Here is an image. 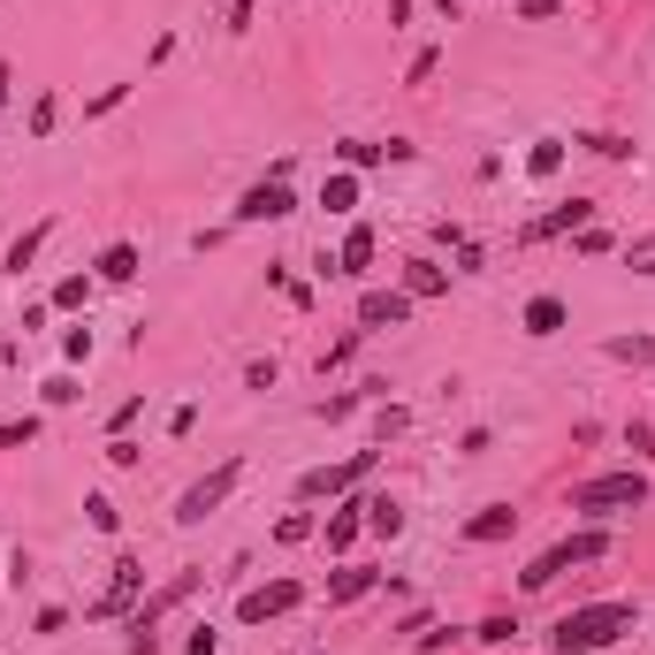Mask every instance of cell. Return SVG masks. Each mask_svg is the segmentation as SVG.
Instances as JSON below:
<instances>
[{
  "instance_id": "1",
  "label": "cell",
  "mask_w": 655,
  "mask_h": 655,
  "mask_svg": "<svg viewBox=\"0 0 655 655\" xmlns=\"http://www.w3.org/2000/svg\"><path fill=\"white\" fill-rule=\"evenodd\" d=\"M625 625H633V602H587V610H564L549 641H556V655H595V648H610Z\"/></svg>"
},
{
  "instance_id": "2",
  "label": "cell",
  "mask_w": 655,
  "mask_h": 655,
  "mask_svg": "<svg viewBox=\"0 0 655 655\" xmlns=\"http://www.w3.org/2000/svg\"><path fill=\"white\" fill-rule=\"evenodd\" d=\"M602 549H610V533H572V541H556V549H541V556H533L518 579H526V587H549L556 572H572V564H595Z\"/></svg>"
},
{
  "instance_id": "3",
  "label": "cell",
  "mask_w": 655,
  "mask_h": 655,
  "mask_svg": "<svg viewBox=\"0 0 655 655\" xmlns=\"http://www.w3.org/2000/svg\"><path fill=\"white\" fill-rule=\"evenodd\" d=\"M648 503V481L641 473H602V481H579L572 489V510H641Z\"/></svg>"
},
{
  "instance_id": "4",
  "label": "cell",
  "mask_w": 655,
  "mask_h": 655,
  "mask_svg": "<svg viewBox=\"0 0 655 655\" xmlns=\"http://www.w3.org/2000/svg\"><path fill=\"white\" fill-rule=\"evenodd\" d=\"M237 481H244V466H237V458H229V466H214V473H206L198 489H183V503H175V518H183V526H198L206 510H221V495L237 489Z\"/></svg>"
},
{
  "instance_id": "5",
  "label": "cell",
  "mask_w": 655,
  "mask_h": 655,
  "mask_svg": "<svg viewBox=\"0 0 655 655\" xmlns=\"http://www.w3.org/2000/svg\"><path fill=\"white\" fill-rule=\"evenodd\" d=\"M366 473H374V450H358V458H343V466H313V473L298 481V495L321 503V495H343L351 481H366Z\"/></svg>"
},
{
  "instance_id": "6",
  "label": "cell",
  "mask_w": 655,
  "mask_h": 655,
  "mask_svg": "<svg viewBox=\"0 0 655 655\" xmlns=\"http://www.w3.org/2000/svg\"><path fill=\"white\" fill-rule=\"evenodd\" d=\"M283 214H298V198H290L283 175H267V183H252V191L237 198V221H283Z\"/></svg>"
},
{
  "instance_id": "7",
  "label": "cell",
  "mask_w": 655,
  "mask_h": 655,
  "mask_svg": "<svg viewBox=\"0 0 655 655\" xmlns=\"http://www.w3.org/2000/svg\"><path fill=\"white\" fill-rule=\"evenodd\" d=\"M298 595H306L298 579H275V587H252V595L237 602V618H244V625H267V618H283V610H298Z\"/></svg>"
},
{
  "instance_id": "8",
  "label": "cell",
  "mask_w": 655,
  "mask_h": 655,
  "mask_svg": "<svg viewBox=\"0 0 655 655\" xmlns=\"http://www.w3.org/2000/svg\"><path fill=\"white\" fill-rule=\"evenodd\" d=\"M412 321V298L404 290H366L358 298V328H404Z\"/></svg>"
},
{
  "instance_id": "9",
  "label": "cell",
  "mask_w": 655,
  "mask_h": 655,
  "mask_svg": "<svg viewBox=\"0 0 655 655\" xmlns=\"http://www.w3.org/2000/svg\"><path fill=\"white\" fill-rule=\"evenodd\" d=\"M572 229H595V198H572V206H556V214H541L526 237H572Z\"/></svg>"
},
{
  "instance_id": "10",
  "label": "cell",
  "mask_w": 655,
  "mask_h": 655,
  "mask_svg": "<svg viewBox=\"0 0 655 655\" xmlns=\"http://www.w3.org/2000/svg\"><path fill=\"white\" fill-rule=\"evenodd\" d=\"M518 533V510L510 503H489L481 518H466V541H510Z\"/></svg>"
},
{
  "instance_id": "11",
  "label": "cell",
  "mask_w": 655,
  "mask_h": 655,
  "mask_svg": "<svg viewBox=\"0 0 655 655\" xmlns=\"http://www.w3.org/2000/svg\"><path fill=\"white\" fill-rule=\"evenodd\" d=\"M374 267V229H351L343 237V260H335V275H366Z\"/></svg>"
},
{
  "instance_id": "12",
  "label": "cell",
  "mask_w": 655,
  "mask_h": 655,
  "mask_svg": "<svg viewBox=\"0 0 655 655\" xmlns=\"http://www.w3.org/2000/svg\"><path fill=\"white\" fill-rule=\"evenodd\" d=\"M564 321H572V313H564V298H533V306H526V335H556Z\"/></svg>"
},
{
  "instance_id": "13",
  "label": "cell",
  "mask_w": 655,
  "mask_h": 655,
  "mask_svg": "<svg viewBox=\"0 0 655 655\" xmlns=\"http://www.w3.org/2000/svg\"><path fill=\"white\" fill-rule=\"evenodd\" d=\"M46 237H54V221H38V229H23V237L8 244V275H23V267L38 260V244H46Z\"/></svg>"
},
{
  "instance_id": "14",
  "label": "cell",
  "mask_w": 655,
  "mask_h": 655,
  "mask_svg": "<svg viewBox=\"0 0 655 655\" xmlns=\"http://www.w3.org/2000/svg\"><path fill=\"white\" fill-rule=\"evenodd\" d=\"M138 275V244H107L100 252V283H130Z\"/></svg>"
},
{
  "instance_id": "15",
  "label": "cell",
  "mask_w": 655,
  "mask_h": 655,
  "mask_svg": "<svg viewBox=\"0 0 655 655\" xmlns=\"http://www.w3.org/2000/svg\"><path fill=\"white\" fill-rule=\"evenodd\" d=\"M450 290V275L443 267H427V260H412V275H404V298H443Z\"/></svg>"
},
{
  "instance_id": "16",
  "label": "cell",
  "mask_w": 655,
  "mask_h": 655,
  "mask_svg": "<svg viewBox=\"0 0 655 655\" xmlns=\"http://www.w3.org/2000/svg\"><path fill=\"white\" fill-rule=\"evenodd\" d=\"M366 526H374L381 541H397V533H404V510H397L389 495H366Z\"/></svg>"
},
{
  "instance_id": "17",
  "label": "cell",
  "mask_w": 655,
  "mask_h": 655,
  "mask_svg": "<svg viewBox=\"0 0 655 655\" xmlns=\"http://www.w3.org/2000/svg\"><path fill=\"white\" fill-rule=\"evenodd\" d=\"M358 526H366V503H343V510L328 518V549H351V541H358Z\"/></svg>"
},
{
  "instance_id": "18",
  "label": "cell",
  "mask_w": 655,
  "mask_h": 655,
  "mask_svg": "<svg viewBox=\"0 0 655 655\" xmlns=\"http://www.w3.org/2000/svg\"><path fill=\"white\" fill-rule=\"evenodd\" d=\"M321 206H328V214H351V206H358V175H351V168H343V175H328Z\"/></svg>"
},
{
  "instance_id": "19",
  "label": "cell",
  "mask_w": 655,
  "mask_h": 655,
  "mask_svg": "<svg viewBox=\"0 0 655 655\" xmlns=\"http://www.w3.org/2000/svg\"><path fill=\"white\" fill-rule=\"evenodd\" d=\"M564 168V138H533V153H526V175H556Z\"/></svg>"
},
{
  "instance_id": "20",
  "label": "cell",
  "mask_w": 655,
  "mask_h": 655,
  "mask_svg": "<svg viewBox=\"0 0 655 655\" xmlns=\"http://www.w3.org/2000/svg\"><path fill=\"white\" fill-rule=\"evenodd\" d=\"M366 587H374V572H358V564H351V572H335V587H328V602H358Z\"/></svg>"
},
{
  "instance_id": "21",
  "label": "cell",
  "mask_w": 655,
  "mask_h": 655,
  "mask_svg": "<svg viewBox=\"0 0 655 655\" xmlns=\"http://www.w3.org/2000/svg\"><path fill=\"white\" fill-rule=\"evenodd\" d=\"M84 298H92V275H61V283H54V306H69V313H77Z\"/></svg>"
},
{
  "instance_id": "22",
  "label": "cell",
  "mask_w": 655,
  "mask_h": 655,
  "mask_svg": "<svg viewBox=\"0 0 655 655\" xmlns=\"http://www.w3.org/2000/svg\"><path fill=\"white\" fill-rule=\"evenodd\" d=\"M610 358H655V343H648V335H618V343H610Z\"/></svg>"
},
{
  "instance_id": "23",
  "label": "cell",
  "mask_w": 655,
  "mask_h": 655,
  "mask_svg": "<svg viewBox=\"0 0 655 655\" xmlns=\"http://www.w3.org/2000/svg\"><path fill=\"white\" fill-rule=\"evenodd\" d=\"M77 397H84V389H77L69 374H54V381H46V404H77Z\"/></svg>"
},
{
  "instance_id": "24",
  "label": "cell",
  "mask_w": 655,
  "mask_h": 655,
  "mask_svg": "<svg viewBox=\"0 0 655 655\" xmlns=\"http://www.w3.org/2000/svg\"><path fill=\"white\" fill-rule=\"evenodd\" d=\"M84 510H92V526H100V533H115V503H107V495H84Z\"/></svg>"
},
{
  "instance_id": "25",
  "label": "cell",
  "mask_w": 655,
  "mask_h": 655,
  "mask_svg": "<svg viewBox=\"0 0 655 655\" xmlns=\"http://www.w3.org/2000/svg\"><path fill=\"white\" fill-rule=\"evenodd\" d=\"M343 161H351V168H374V161H381V146H366V138H351V146H343Z\"/></svg>"
},
{
  "instance_id": "26",
  "label": "cell",
  "mask_w": 655,
  "mask_h": 655,
  "mask_svg": "<svg viewBox=\"0 0 655 655\" xmlns=\"http://www.w3.org/2000/svg\"><path fill=\"white\" fill-rule=\"evenodd\" d=\"M252 15H260V0H229V31H252Z\"/></svg>"
},
{
  "instance_id": "27",
  "label": "cell",
  "mask_w": 655,
  "mask_h": 655,
  "mask_svg": "<svg viewBox=\"0 0 655 655\" xmlns=\"http://www.w3.org/2000/svg\"><path fill=\"white\" fill-rule=\"evenodd\" d=\"M518 15H526V23H549V15H556V0H518Z\"/></svg>"
},
{
  "instance_id": "28",
  "label": "cell",
  "mask_w": 655,
  "mask_h": 655,
  "mask_svg": "<svg viewBox=\"0 0 655 655\" xmlns=\"http://www.w3.org/2000/svg\"><path fill=\"white\" fill-rule=\"evenodd\" d=\"M633 275H655V237H648V244H633Z\"/></svg>"
},
{
  "instance_id": "29",
  "label": "cell",
  "mask_w": 655,
  "mask_h": 655,
  "mask_svg": "<svg viewBox=\"0 0 655 655\" xmlns=\"http://www.w3.org/2000/svg\"><path fill=\"white\" fill-rule=\"evenodd\" d=\"M0 107H8V69H0Z\"/></svg>"
}]
</instances>
